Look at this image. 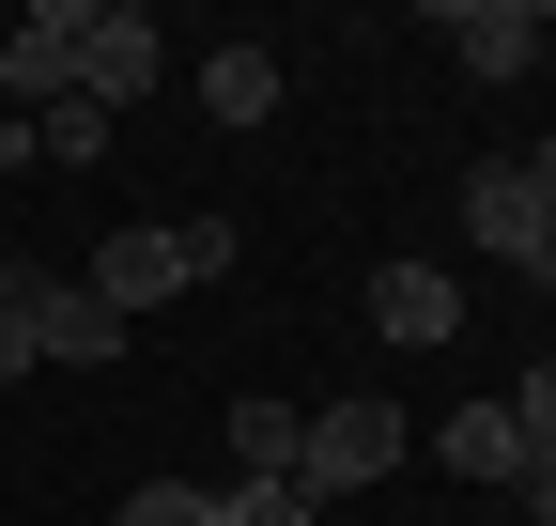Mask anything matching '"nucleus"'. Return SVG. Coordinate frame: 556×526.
I'll list each match as a JSON object with an SVG mask.
<instances>
[{"label":"nucleus","mask_w":556,"mask_h":526,"mask_svg":"<svg viewBox=\"0 0 556 526\" xmlns=\"http://www.w3.org/2000/svg\"><path fill=\"white\" fill-rule=\"evenodd\" d=\"M155 62H170V32L139 16V0H31L16 47H0V93H16V124H31V109H62V93L139 109V93H155Z\"/></svg>","instance_id":"1"},{"label":"nucleus","mask_w":556,"mask_h":526,"mask_svg":"<svg viewBox=\"0 0 556 526\" xmlns=\"http://www.w3.org/2000/svg\"><path fill=\"white\" fill-rule=\"evenodd\" d=\"M402 449H417V418H402V403H309V434H294V496H309V511H340V496H371Z\"/></svg>","instance_id":"2"},{"label":"nucleus","mask_w":556,"mask_h":526,"mask_svg":"<svg viewBox=\"0 0 556 526\" xmlns=\"http://www.w3.org/2000/svg\"><path fill=\"white\" fill-rule=\"evenodd\" d=\"M464 248H495L510 279H541V295H556V202L526 186V155H495V171H464Z\"/></svg>","instance_id":"3"},{"label":"nucleus","mask_w":556,"mask_h":526,"mask_svg":"<svg viewBox=\"0 0 556 526\" xmlns=\"http://www.w3.org/2000/svg\"><path fill=\"white\" fill-rule=\"evenodd\" d=\"M433 32L464 47V78H526V62L556 47V16H541V0H433Z\"/></svg>","instance_id":"4"},{"label":"nucleus","mask_w":556,"mask_h":526,"mask_svg":"<svg viewBox=\"0 0 556 526\" xmlns=\"http://www.w3.org/2000/svg\"><path fill=\"white\" fill-rule=\"evenodd\" d=\"M155 295H201V279H186V233H170V217H139V233H109V248H93V310H124V325H139Z\"/></svg>","instance_id":"5"},{"label":"nucleus","mask_w":556,"mask_h":526,"mask_svg":"<svg viewBox=\"0 0 556 526\" xmlns=\"http://www.w3.org/2000/svg\"><path fill=\"white\" fill-rule=\"evenodd\" d=\"M371 325H387L402 356H433L448 325H464V279H448V263H371Z\"/></svg>","instance_id":"6"},{"label":"nucleus","mask_w":556,"mask_h":526,"mask_svg":"<svg viewBox=\"0 0 556 526\" xmlns=\"http://www.w3.org/2000/svg\"><path fill=\"white\" fill-rule=\"evenodd\" d=\"M433 465H448L464 496H526V434H510V403H464V418H433Z\"/></svg>","instance_id":"7"},{"label":"nucleus","mask_w":556,"mask_h":526,"mask_svg":"<svg viewBox=\"0 0 556 526\" xmlns=\"http://www.w3.org/2000/svg\"><path fill=\"white\" fill-rule=\"evenodd\" d=\"M31 325H47V372H124V341H139L124 310H93V295H62V279L31 295Z\"/></svg>","instance_id":"8"},{"label":"nucleus","mask_w":556,"mask_h":526,"mask_svg":"<svg viewBox=\"0 0 556 526\" xmlns=\"http://www.w3.org/2000/svg\"><path fill=\"white\" fill-rule=\"evenodd\" d=\"M201 124H278V47H217L201 62Z\"/></svg>","instance_id":"9"},{"label":"nucleus","mask_w":556,"mask_h":526,"mask_svg":"<svg viewBox=\"0 0 556 526\" xmlns=\"http://www.w3.org/2000/svg\"><path fill=\"white\" fill-rule=\"evenodd\" d=\"M294 434L309 403H232V480H294Z\"/></svg>","instance_id":"10"},{"label":"nucleus","mask_w":556,"mask_h":526,"mask_svg":"<svg viewBox=\"0 0 556 526\" xmlns=\"http://www.w3.org/2000/svg\"><path fill=\"white\" fill-rule=\"evenodd\" d=\"M109 124H124V109L62 93V109H31V155H62V171H109Z\"/></svg>","instance_id":"11"},{"label":"nucleus","mask_w":556,"mask_h":526,"mask_svg":"<svg viewBox=\"0 0 556 526\" xmlns=\"http://www.w3.org/2000/svg\"><path fill=\"white\" fill-rule=\"evenodd\" d=\"M31 295H47L31 263H0V387H16V372H47V325H31Z\"/></svg>","instance_id":"12"},{"label":"nucleus","mask_w":556,"mask_h":526,"mask_svg":"<svg viewBox=\"0 0 556 526\" xmlns=\"http://www.w3.org/2000/svg\"><path fill=\"white\" fill-rule=\"evenodd\" d=\"M109 526H217V480H139Z\"/></svg>","instance_id":"13"},{"label":"nucleus","mask_w":556,"mask_h":526,"mask_svg":"<svg viewBox=\"0 0 556 526\" xmlns=\"http://www.w3.org/2000/svg\"><path fill=\"white\" fill-rule=\"evenodd\" d=\"M510 434H526V480H556V356L510 387Z\"/></svg>","instance_id":"14"},{"label":"nucleus","mask_w":556,"mask_h":526,"mask_svg":"<svg viewBox=\"0 0 556 526\" xmlns=\"http://www.w3.org/2000/svg\"><path fill=\"white\" fill-rule=\"evenodd\" d=\"M217 526H325L294 480H217Z\"/></svg>","instance_id":"15"},{"label":"nucleus","mask_w":556,"mask_h":526,"mask_svg":"<svg viewBox=\"0 0 556 526\" xmlns=\"http://www.w3.org/2000/svg\"><path fill=\"white\" fill-rule=\"evenodd\" d=\"M526 186H541V202H556V140H541V155H526Z\"/></svg>","instance_id":"16"},{"label":"nucleus","mask_w":556,"mask_h":526,"mask_svg":"<svg viewBox=\"0 0 556 526\" xmlns=\"http://www.w3.org/2000/svg\"><path fill=\"white\" fill-rule=\"evenodd\" d=\"M526 526H556V480H526Z\"/></svg>","instance_id":"17"}]
</instances>
